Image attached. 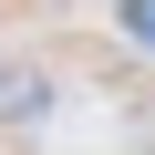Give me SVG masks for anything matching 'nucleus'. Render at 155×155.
Returning <instances> with one entry per match:
<instances>
[{"label":"nucleus","instance_id":"nucleus-1","mask_svg":"<svg viewBox=\"0 0 155 155\" xmlns=\"http://www.w3.org/2000/svg\"><path fill=\"white\" fill-rule=\"evenodd\" d=\"M0 114L11 124H41L52 114V72H0Z\"/></svg>","mask_w":155,"mask_h":155},{"label":"nucleus","instance_id":"nucleus-2","mask_svg":"<svg viewBox=\"0 0 155 155\" xmlns=\"http://www.w3.org/2000/svg\"><path fill=\"white\" fill-rule=\"evenodd\" d=\"M124 31H134V41H155V0H124Z\"/></svg>","mask_w":155,"mask_h":155}]
</instances>
